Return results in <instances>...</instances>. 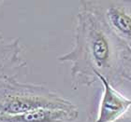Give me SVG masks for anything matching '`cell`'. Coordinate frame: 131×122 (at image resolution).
Here are the masks:
<instances>
[{"instance_id": "7", "label": "cell", "mask_w": 131, "mask_h": 122, "mask_svg": "<svg viewBox=\"0 0 131 122\" xmlns=\"http://www.w3.org/2000/svg\"><path fill=\"white\" fill-rule=\"evenodd\" d=\"M121 67L123 81L127 82L131 85V50L126 48H124Z\"/></svg>"}, {"instance_id": "6", "label": "cell", "mask_w": 131, "mask_h": 122, "mask_svg": "<svg viewBox=\"0 0 131 122\" xmlns=\"http://www.w3.org/2000/svg\"><path fill=\"white\" fill-rule=\"evenodd\" d=\"M78 117V109H39L22 114L0 116V122H75Z\"/></svg>"}, {"instance_id": "9", "label": "cell", "mask_w": 131, "mask_h": 122, "mask_svg": "<svg viewBox=\"0 0 131 122\" xmlns=\"http://www.w3.org/2000/svg\"><path fill=\"white\" fill-rule=\"evenodd\" d=\"M0 4H2V2H1V1H0ZM3 39H4V37H3V35L0 33V40H3Z\"/></svg>"}, {"instance_id": "1", "label": "cell", "mask_w": 131, "mask_h": 122, "mask_svg": "<svg viewBox=\"0 0 131 122\" xmlns=\"http://www.w3.org/2000/svg\"><path fill=\"white\" fill-rule=\"evenodd\" d=\"M124 48L100 18L84 1H81L76 15L72 48L58 57V61L71 64L74 90L99 82L98 76H104L117 87L124 83L121 73Z\"/></svg>"}, {"instance_id": "4", "label": "cell", "mask_w": 131, "mask_h": 122, "mask_svg": "<svg viewBox=\"0 0 131 122\" xmlns=\"http://www.w3.org/2000/svg\"><path fill=\"white\" fill-rule=\"evenodd\" d=\"M102 85V94L97 113L94 118L89 117L87 122H115L130 113L131 98L126 97L102 76H98Z\"/></svg>"}, {"instance_id": "8", "label": "cell", "mask_w": 131, "mask_h": 122, "mask_svg": "<svg viewBox=\"0 0 131 122\" xmlns=\"http://www.w3.org/2000/svg\"><path fill=\"white\" fill-rule=\"evenodd\" d=\"M115 122H131V112L128 115H126V117H124L123 118H121V119L117 120V121H115Z\"/></svg>"}, {"instance_id": "2", "label": "cell", "mask_w": 131, "mask_h": 122, "mask_svg": "<svg viewBox=\"0 0 131 122\" xmlns=\"http://www.w3.org/2000/svg\"><path fill=\"white\" fill-rule=\"evenodd\" d=\"M39 109H78L69 99L42 85L6 79L0 83V116Z\"/></svg>"}, {"instance_id": "3", "label": "cell", "mask_w": 131, "mask_h": 122, "mask_svg": "<svg viewBox=\"0 0 131 122\" xmlns=\"http://www.w3.org/2000/svg\"><path fill=\"white\" fill-rule=\"evenodd\" d=\"M109 31L125 48L131 50V1L86 0Z\"/></svg>"}, {"instance_id": "5", "label": "cell", "mask_w": 131, "mask_h": 122, "mask_svg": "<svg viewBox=\"0 0 131 122\" xmlns=\"http://www.w3.org/2000/svg\"><path fill=\"white\" fill-rule=\"evenodd\" d=\"M23 47L19 38L0 40V83L18 78L27 73V64L22 57Z\"/></svg>"}]
</instances>
